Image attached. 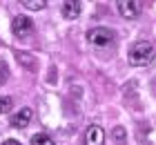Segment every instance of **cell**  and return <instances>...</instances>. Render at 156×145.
I'll list each match as a JSON object with an SVG mask.
<instances>
[{
	"instance_id": "obj_10",
	"label": "cell",
	"mask_w": 156,
	"mask_h": 145,
	"mask_svg": "<svg viewBox=\"0 0 156 145\" xmlns=\"http://www.w3.org/2000/svg\"><path fill=\"white\" fill-rule=\"evenodd\" d=\"M31 145H56V141L51 139L49 134H34L31 136Z\"/></svg>"
},
{
	"instance_id": "obj_1",
	"label": "cell",
	"mask_w": 156,
	"mask_h": 145,
	"mask_svg": "<svg viewBox=\"0 0 156 145\" xmlns=\"http://www.w3.org/2000/svg\"><path fill=\"white\" fill-rule=\"evenodd\" d=\"M154 60V47L152 42L147 40H138L129 47V63L136 65V67H143V65H150Z\"/></svg>"
},
{
	"instance_id": "obj_4",
	"label": "cell",
	"mask_w": 156,
	"mask_h": 145,
	"mask_svg": "<svg viewBox=\"0 0 156 145\" xmlns=\"http://www.w3.org/2000/svg\"><path fill=\"white\" fill-rule=\"evenodd\" d=\"M11 31L18 38H25V36H29L34 31V20L27 18V16H16L13 23H11Z\"/></svg>"
},
{
	"instance_id": "obj_5",
	"label": "cell",
	"mask_w": 156,
	"mask_h": 145,
	"mask_svg": "<svg viewBox=\"0 0 156 145\" xmlns=\"http://www.w3.org/2000/svg\"><path fill=\"white\" fill-rule=\"evenodd\" d=\"M31 118H34V112L29 110V107H23V110H18V112H11V116H9V125H11V127L25 129V127L31 123Z\"/></svg>"
},
{
	"instance_id": "obj_2",
	"label": "cell",
	"mask_w": 156,
	"mask_h": 145,
	"mask_svg": "<svg viewBox=\"0 0 156 145\" xmlns=\"http://www.w3.org/2000/svg\"><path fill=\"white\" fill-rule=\"evenodd\" d=\"M87 40L91 42V45H96V47H107L114 42V31L107 27H96V29H89V34H87Z\"/></svg>"
},
{
	"instance_id": "obj_6",
	"label": "cell",
	"mask_w": 156,
	"mask_h": 145,
	"mask_svg": "<svg viewBox=\"0 0 156 145\" xmlns=\"http://www.w3.org/2000/svg\"><path fill=\"white\" fill-rule=\"evenodd\" d=\"M105 143V129L101 125H89L85 129V145H103Z\"/></svg>"
},
{
	"instance_id": "obj_13",
	"label": "cell",
	"mask_w": 156,
	"mask_h": 145,
	"mask_svg": "<svg viewBox=\"0 0 156 145\" xmlns=\"http://www.w3.org/2000/svg\"><path fill=\"white\" fill-rule=\"evenodd\" d=\"M18 58H20V63H23V65L27 63V65H29V67H31V69H34V67H36V63H34V60H31V56H27V54H18Z\"/></svg>"
},
{
	"instance_id": "obj_9",
	"label": "cell",
	"mask_w": 156,
	"mask_h": 145,
	"mask_svg": "<svg viewBox=\"0 0 156 145\" xmlns=\"http://www.w3.org/2000/svg\"><path fill=\"white\" fill-rule=\"evenodd\" d=\"M20 5H25L29 11H40L47 7V0H18Z\"/></svg>"
},
{
	"instance_id": "obj_11",
	"label": "cell",
	"mask_w": 156,
	"mask_h": 145,
	"mask_svg": "<svg viewBox=\"0 0 156 145\" xmlns=\"http://www.w3.org/2000/svg\"><path fill=\"white\" fill-rule=\"evenodd\" d=\"M11 105H13V100H11L9 96H2V98H0V114L9 112V110H11Z\"/></svg>"
},
{
	"instance_id": "obj_3",
	"label": "cell",
	"mask_w": 156,
	"mask_h": 145,
	"mask_svg": "<svg viewBox=\"0 0 156 145\" xmlns=\"http://www.w3.org/2000/svg\"><path fill=\"white\" fill-rule=\"evenodd\" d=\"M116 5H118L120 16L127 18V20L138 18L140 11H143V2H140V0H116Z\"/></svg>"
},
{
	"instance_id": "obj_14",
	"label": "cell",
	"mask_w": 156,
	"mask_h": 145,
	"mask_svg": "<svg viewBox=\"0 0 156 145\" xmlns=\"http://www.w3.org/2000/svg\"><path fill=\"white\" fill-rule=\"evenodd\" d=\"M2 145H20V143H18V141H16V139H7V141H5V143H2Z\"/></svg>"
},
{
	"instance_id": "obj_12",
	"label": "cell",
	"mask_w": 156,
	"mask_h": 145,
	"mask_svg": "<svg viewBox=\"0 0 156 145\" xmlns=\"http://www.w3.org/2000/svg\"><path fill=\"white\" fill-rule=\"evenodd\" d=\"M7 78H9V67H7L5 60H0V85H2Z\"/></svg>"
},
{
	"instance_id": "obj_8",
	"label": "cell",
	"mask_w": 156,
	"mask_h": 145,
	"mask_svg": "<svg viewBox=\"0 0 156 145\" xmlns=\"http://www.w3.org/2000/svg\"><path fill=\"white\" fill-rule=\"evenodd\" d=\"M112 139H114L116 145H127V129L123 125H116L112 129Z\"/></svg>"
},
{
	"instance_id": "obj_7",
	"label": "cell",
	"mask_w": 156,
	"mask_h": 145,
	"mask_svg": "<svg viewBox=\"0 0 156 145\" xmlns=\"http://www.w3.org/2000/svg\"><path fill=\"white\" fill-rule=\"evenodd\" d=\"M80 11H83L80 0H65V2H62V18L74 20V18L80 16Z\"/></svg>"
}]
</instances>
